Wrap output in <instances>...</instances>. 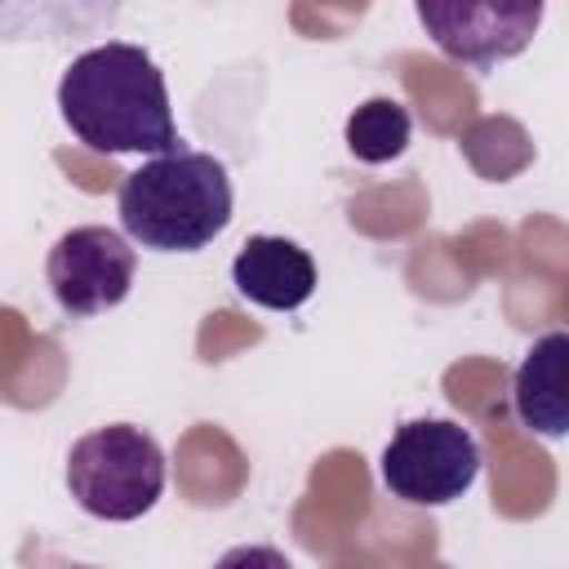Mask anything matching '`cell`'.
<instances>
[{"label":"cell","mask_w":569,"mask_h":569,"mask_svg":"<svg viewBox=\"0 0 569 569\" xmlns=\"http://www.w3.org/2000/svg\"><path fill=\"white\" fill-rule=\"evenodd\" d=\"M231 284L267 311H293L316 293V262L284 236H249L231 262Z\"/></svg>","instance_id":"ba28073f"},{"label":"cell","mask_w":569,"mask_h":569,"mask_svg":"<svg viewBox=\"0 0 569 569\" xmlns=\"http://www.w3.org/2000/svg\"><path fill=\"white\" fill-rule=\"evenodd\" d=\"M409 129H413V120L396 98H369L347 120V151L365 164H387V160L405 156Z\"/></svg>","instance_id":"9c48e42d"},{"label":"cell","mask_w":569,"mask_h":569,"mask_svg":"<svg viewBox=\"0 0 569 569\" xmlns=\"http://www.w3.org/2000/svg\"><path fill=\"white\" fill-rule=\"evenodd\" d=\"M511 409L542 440L569 436V333H542L511 373Z\"/></svg>","instance_id":"52a82bcc"},{"label":"cell","mask_w":569,"mask_h":569,"mask_svg":"<svg viewBox=\"0 0 569 569\" xmlns=\"http://www.w3.org/2000/svg\"><path fill=\"white\" fill-rule=\"evenodd\" d=\"M58 111L89 151H182L160 67L147 49L124 40H107L71 58V67L58 80Z\"/></svg>","instance_id":"6da1fadb"},{"label":"cell","mask_w":569,"mask_h":569,"mask_svg":"<svg viewBox=\"0 0 569 569\" xmlns=\"http://www.w3.org/2000/svg\"><path fill=\"white\" fill-rule=\"evenodd\" d=\"M480 476V445L449 418L405 422L382 449V485L409 507H449Z\"/></svg>","instance_id":"277c9868"},{"label":"cell","mask_w":569,"mask_h":569,"mask_svg":"<svg viewBox=\"0 0 569 569\" xmlns=\"http://www.w3.org/2000/svg\"><path fill=\"white\" fill-rule=\"evenodd\" d=\"M413 13L440 53L467 67H493L525 53L542 22V0H418Z\"/></svg>","instance_id":"5b68a950"},{"label":"cell","mask_w":569,"mask_h":569,"mask_svg":"<svg viewBox=\"0 0 569 569\" xmlns=\"http://www.w3.org/2000/svg\"><path fill=\"white\" fill-rule=\"evenodd\" d=\"M116 209L124 236L142 249L196 253L209 240H218L231 222V178L227 164L209 151L182 147L124 173Z\"/></svg>","instance_id":"7a4b0ae2"},{"label":"cell","mask_w":569,"mask_h":569,"mask_svg":"<svg viewBox=\"0 0 569 569\" xmlns=\"http://www.w3.org/2000/svg\"><path fill=\"white\" fill-rule=\"evenodd\" d=\"M213 569H293V565H289L284 551H276V547L244 542V547H231L227 556H218Z\"/></svg>","instance_id":"30bf717a"},{"label":"cell","mask_w":569,"mask_h":569,"mask_svg":"<svg viewBox=\"0 0 569 569\" xmlns=\"http://www.w3.org/2000/svg\"><path fill=\"white\" fill-rule=\"evenodd\" d=\"M138 253L111 227H71L49 249L44 276L67 316H98L129 298Z\"/></svg>","instance_id":"8992f818"},{"label":"cell","mask_w":569,"mask_h":569,"mask_svg":"<svg viewBox=\"0 0 569 569\" xmlns=\"http://www.w3.org/2000/svg\"><path fill=\"white\" fill-rule=\"evenodd\" d=\"M67 489L80 511L98 520H138L164 493V453L160 445L129 422L98 427L80 436L67 453Z\"/></svg>","instance_id":"3957f363"}]
</instances>
